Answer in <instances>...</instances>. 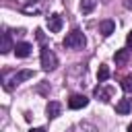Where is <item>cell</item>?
Instances as JSON below:
<instances>
[{
  "mask_svg": "<svg viewBox=\"0 0 132 132\" xmlns=\"http://www.w3.org/2000/svg\"><path fill=\"white\" fill-rule=\"evenodd\" d=\"M89 105V99L85 97V95H72L70 99H68V107L70 109H82V107H87Z\"/></svg>",
  "mask_w": 132,
  "mask_h": 132,
  "instance_id": "cell-4",
  "label": "cell"
},
{
  "mask_svg": "<svg viewBox=\"0 0 132 132\" xmlns=\"http://www.w3.org/2000/svg\"><path fill=\"white\" fill-rule=\"evenodd\" d=\"M47 27H50L52 33H58L62 29V16L60 14H50L47 16Z\"/></svg>",
  "mask_w": 132,
  "mask_h": 132,
  "instance_id": "cell-6",
  "label": "cell"
},
{
  "mask_svg": "<svg viewBox=\"0 0 132 132\" xmlns=\"http://www.w3.org/2000/svg\"><path fill=\"white\" fill-rule=\"evenodd\" d=\"M130 109H132V99H120V101H118V105H116V111H118L120 116L128 113Z\"/></svg>",
  "mask_w": 132,
  "mask_h": 132,
  "instance_id": "cell-10",
  "label": "cell"
},
{
  "mask_svg": "<svg viewBox=\"0 0 132 132\" xmlns=\"http://www.w3.org/2000/svg\"><path fill=\"white\" fill-rule=\"evenodd\" d=\"M113 31H116V23H113V21L107 19V21H101V23H99V33H101L103 37H109Z\"/></svg>",
  "mask_w": 132,
  "mask_h": 132,
  "instance_id": "cell-7",
  "label": "cell"
},
{
  "mask_svg": "<svg viewBox=\"0 0 132 132\" xmlns=\"http://www.w3.org/2000/svg\"><path fill=\"white\" fill-rule=\"evenodd\" d=\"M126 43H128V45H132V31L128 33V37H126Z\"/></svg>",
  "mask_w": 132,
  "mask_h": 132,
  "instance_id": "cell-16",
  "label": "cell"
},
{
  "mask_svg": "<svg viewBox=\"0 0 132 132\" xmlns=\"http://www.w3.org/2000/svg\"><path fill=\"white\" fill-rule=\"evenodd\" d=\"M31 50H33V45L27 43V41H19V43H14V54H16L19 58H27V56L31 54Z\"/></svg>",
  "mask_w": 132,
  "mask_h": 132,
  "instance_id": "cell-5",
  "label": "cell"
},
{
  "mask_svg": "<svg viewBox=\"0 0 132 132\" xmlns=\"http://www.w3.org/2000/svg\"><path fill=\"white\" fill-rule=\"evenodd\" d=\"M109 95H111V91H109V89H107V91H103L101 87H97V89H95V97H99L101 101H107V99H109Z\"/></svg>",
  "mask_w": 132,
  "mask_h": 132,
  "instance_id": "cell-14",
  "label": "cell"
},
{
  "mask_svg": "<svg viewBox=\"0 0 132 132\" xmlns=\"http://www.w3.org/2000/svg\"><path fill=\"white\" fill-rule=\"evenodd\" d=\"M122 89L126 93H132V74H128V76L122 78Z\"/></svg>",
  "mask_w": 132,
  "mask_h": 132,
  "instance_id": "cell-15",
  "label": "cell"
},
{
  "mask_svg": "<svg viewBox=\"0 0 132 132\" xmlns=\"http://www.w3.org/2000/svg\"><path fill=\"white\" fill-rule=\"evenodd\" d=\"M56 66H58L56 54H54L47 45H43V47H41V68H43V70H54Z\"/></svg>",
  "mask_w": 132,
  "mask_h": 132,
  "instance_id": "cell-2",
  "label": "cell"
},
{
  "mask_svg": "<svg viewBox=\"0 0 132 132\" xmlns=\"http://www.w3.org/2000/svg\"><path fill=\"white\" fill-rule=\"evenodd\" d=\"M128 132H132V124H130V126H128Z\"/></svg>",
  "mask_w": 132,
  "mask_h": 132,
  "instance_id": "cell-18",
  "label": "cell"
},
{
  "mask_svg": "<svg viewBox=\"0 0 132 132\" xmlns=\"http://www.w3.org/2000/svg\"><path fill=\"white\" fill-rule=\"evenodd\" d=\"M95 6H97V0H80V10H82L85 14H89Z\"/></svg>",
  "mask_w": 132,
  "mask_h": 132,
  "instance_id": "cell-12",
  "label": "cell"
},
{
  "mask_svg": "<svg viewBox=\"0 0 132 132\" xmlns=\"http://www.w3.org/2000/svg\"><path fill=\"white\" fill-rule=\"evenodd\" d=\"M29 132H45V128H31Z\"/></svg>",
  "mask_w": 132,
  "mask_h": 132,
  "instance_id": "cell-17",
  "label": "cell"
},
{
  "mask_svg": "<svg viewBox=\"0 0 132 132\" xmlns=\"http://www.w3.org/2000/svg\"><path fill=\"white\" fill-rule=\"evenodd\" d=\"M128 58H130V50H118V52L113 54L116 64H124V62H128Z\"/></svg>",
  "mask_w": 132,
  "mask_h": 132,
  "instance_id": "cell-11",
  "label": "cell"
},
{
  "mask_svg": "<svg viewBox=\"0 0 132 132\" xmlns=\"http://www.w3.org/2000/svg\"><path fill=\"white\" fill-rule=\"evenodd\" d=\"M97 78H99V82H105V80L109 78V68H107L105 64L99 66V70H97Z\"/></svg>",
  "mask_w": 132,
  "mask_h": 132,
  "instance_id": "cell-13",
  "label": "cell"
},
{
  "mask_svg": "<svg viewBox=\"0 0 132 132\" xmlns=\"http://www.w3.org/2000/svg\"><path fill=\"white\" fill-rule=\"evenodd\" d=\"M45 113H47L50 120H54V118H58V116L62 113V105H60L58 101H50L47 107H45Z\"/></svg>",
  "mask_w": 132,
  "mask_h": 132,
  "instance_id": "cell-8",
  "label": "cell"
},
{
  "mask_svg": "<svg viewBox=\"0 0 132 132\" xmlns=\"http://www.w3.org/2000/svg\"><path fill=\"white\" fill-rule=\"evenodd\" d=\"M85 43H87V39H85L82 31H78V29H72L64 37V47H68V50H82Z\"/></svg>",
  "mask_w": 132,
  "mask_h": 132,
  "instance_id": "cell-1",
  "label": "cell"
},
{
  "mask_svg": "<svg viewBox=\"0 0 132 132\" xmlns=\"http://www.w3.org/2000/svg\"><path fill=\"white\" fill-rule=\"evenodd\" d=\"M31 76H33V72H31V70H21V72H14V74H12V78L4 82V89H6V91H10L14 85H19V82H23V80H27V78H31Z\"/></svg>",
  "mask_w": 132,
  "mask_h": 132,
  "instance_id": "cell-3",
  "label": "cell"
},
{
  "mask_svg": "<svg viewBox=\"0 0 132 132\" xmlns=\"http://www.w3.org/2000/svg\"><path fill=\"white\" fill-rule=\"evenodd\" d=\"M10 50H14V45H12V39H10V33H2V43H0V52H2V54H8Z\"/></svg>",
  "mask_w": 132,
  "mask_h": 132,
  "instance_id": "cell-9",
  "label": "cell"
},
{
  "mask_svg": "<svg viewBox=\"0 0 132 132\" xmlns=\"http://www.w3.org/2000/svg\"><path fill=\"white\" fill-rule=\"evenodd\" d=\"M128 6H132V0H128Z\"/></svg>",
  "mask_w": 132,
  "mask_h": 132,
  "instance_id": "cell-19",
  "label": "cell"
}]
</instances>
